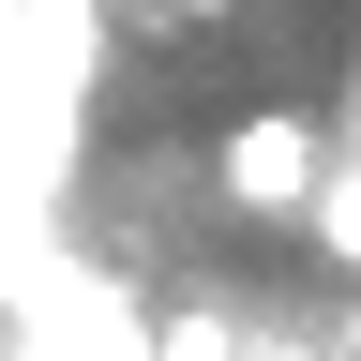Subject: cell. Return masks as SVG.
I'll return each mask as SVG.
<instances>
[{"label": "cell", "instance_id": "2", "mask_svg": "<svg viewBox=\"0 0 361 361\" xmlns=\"http://www.w3.org/2000/svg\"><path fill=\"white\" fill-rule=\"evenodd\" d=\"M316 241H331V256H361V135L331 151V180H316Z\"/></svg>", "mask_w": 361, "mask_h": 361}, {"label": "cell", "instance_id": "1", "mask_svg": "<svg viewBox=\"0 0 361 361\" xmlns=\"http://www.w3.org/2000/svg\"><path fill=\"white\" fill-rule=\"evenodd\" d=\"M316 180H331V135H316L301 106H256L241 135H226V196L241 211H316Z\"/></svg>", "mask_w": 361, "mask_h": 361}]
</instances>
